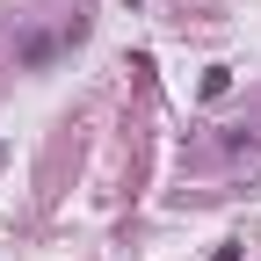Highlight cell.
<instances>
[{
    "instance_id": "obj_1",
    "label": "cell",
    "mask_w": 261,
    "mask_h": 261,
    "mask_svg": "<svg viewBox=\"0 0 261 261\" xmlns=\"http://www.w3.org/2000/svg\"><path fill=\"white\" fill-rule=\"evenodd\" d=\"M211 261H240V247H218V254H211Z\"/></svg>"
},
{
    "instance_id": "obj_2",
    "label": "cell",
    "mask_w": 261,
    "mask_h": 261,
    "mask_svg": "<svg viewBox=\"0 0 261 261\" xmlns=\"http://www.w3.org/2000/svg\"><path fill=\"white\" fill-rule=\"evenodd\" d=\"M0 160H8V145H0Z\"/></svg>"
}]
</instances>
